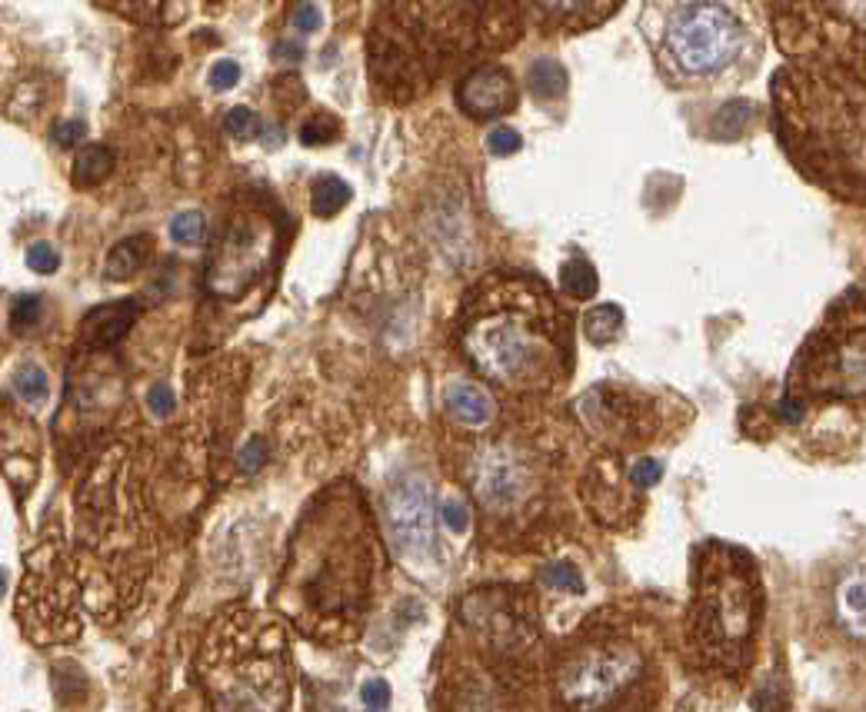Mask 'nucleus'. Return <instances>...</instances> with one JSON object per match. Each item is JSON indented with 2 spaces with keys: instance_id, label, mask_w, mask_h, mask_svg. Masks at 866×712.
Masks as SVG:
<instances>
[{
  "instance_id": "obj_31",
  "label": "nucleus",
  "mask_w": 866,
  "mask_h": 712,
  "mask_svg": "<svg viewBox=\"0 0 866 712\" xmlns=\"http://www.w3.org/2000/svg\"><path fill=\"white\" fill-rule=\"evenodd\" d=\"M290 24H297L300 31H317L323 24V11L320 4H293L290 11Z\"/></svg>"
},
{
  "instance_id": "obj_19",
  "label": "nucleus",
  "mask_w": 866,
  "mask_h": 712,
  "mask_svg": "<svg viewBox=\"0 0 866 712\" xmlns=\"http://www.w3.org/2000/svg\"><path fill=\"white\" fill-rule=\"evenodd\" d=\"M560 287L570 293V296H577V300H590L594 293H597V287H600V277H597V270L587 263V260H567L564 263V270H560Z\"/></svg>"
},
{
  "instance_id": "obj_22",
  "label": "nucleus",
  "mask_w": 866,
  "mask_h": 712,
  "mask_svg": "<svg viewBox=\"0 0 866 712\" xmlns=\"http://www.w3.org/2000/svg\"><path fill=\"white\" fill-rule=\"evenodd\" d=\"M541 580H544L547 586H554V590L584 593V576H580V570H577L574 563H567V560H554V563H547L544 573H541Z\"/></svg>"
},
{
  "instance_id": "obj_4",
  "label": "nucleus",
  "mask_w": 866,
  "mask_h": 712,
  "mask_svg": "<svg viewBox=\"0 0 866 712\" xmlns=\"http://www.w3.org/2000/svg\"><path fill=\"white\" fill-rule=\"evenodd\" d=\"M666 54L689 77H710L734 64L744 34L737 18L720 4H683L666 28Z\"/></svg>"
},
{
  "instance_id": "obj_36",
  "label": "nucleus",
  "mask_w": 866,
  "mask_h": 712,
  "mask_svg": "<svg viewBox=\"0 0 866 712\" xmlns=\"http://www.w3.org/2000/svg\"><path fill=\"white\" fill-rule=\"evenodd\" d=\"M260 463H264V446H260V443H257V446L250 443V446L240 453V466H244V470H257Z\"/></svg>"
},
{
  "instance_id": "obj_18",
  "label": "nucleus",
  "mask_w": 866,
  "mask_h": 712,
  "mask_svg": "<svg viewBox=\"0 0 866 712\" xmlns=\"http://www.w3.org/2000/svg\"><path fill=\"white\" fill-rule=\"evenodd\" d=\"M531 87H534V94L537 97H560L564 90H567V71L554 61V57H541V61H534V67H531Z\"/></svg>"
},
{
  "instance_id": "obj_26",
  "label": "nucleus",
  "mask_w": 866,
  "mask_h": 712,
  "mask_svg": "<svg viewBox=\"0 0 866 712\" xmlns=\"http://www.w3.org/2000/svg\"><path fill=\"white\" fill-rule=\"evenodd\" d=\"M487 147H490L493 157H510V153H516L520 147H524V140H520V133L513 127H496L487 137Z\"/></svg>"
},
{
  "instance_id": "obj_20",
  "label": "nucleus",
  "mask_w": 866,
  "mask_h": 712,
  "mask_svg": "<svg viewBox=\"0 0 866 712\" xmlns=\"http://www.w3.org/2000/svg\"><path fill=\"white\" fill-rule=\"evenodd\" d=\"M14 393L24 400V403H44L47 400V374L34 364L21 367L14 374Z\"/></svg>"
},
{
  "instance_id": "obj_28",
  "label": "nucleus",
  "mask_w": 866,
  "mask_h": 712,
  "mask_svg": "<svg viewBox=\"0 0 866 712\" xmlns=\"http://www.w3.org/2000/svg\"><path fill=\"white\" fill-rule=\"evenodd\" d=\"M237 80H240V64L237 61L224 57V61H217L211 67V87L214 90H231V87H237Z\"/></svg>"
},
{
  "instance_id": "obj_5",
  "label": "nucleus",
  "mask_w": 866,
  "mask_h": 712,
  "mask_svg": "<svg viewBox=\"0 0 866 712\" xmlns=\"http://www.w3.org/2000/svg\"><path fill=\"white\" fill-rule=\"evenodd\" d=\"M810 390L826 397L866 393V306L840 310L816 339H810Z\"/></svg>"
},
{
  "instance_id": "obj_12",
  "label": "nucleus",
  "mask_w": 866,
  "mask_h": 712,
  "mask_svg": "<svg viewBox=\"0 0 866 712\" xmlns=\"http://www.w3.org/2000/svg\"><path fill=\"white\" fill-rule=\"evenodd\" d=\"M447 410L457 423H467V427H487L493 420V400L483 387L477 384H450L447 387Z\"/></svg>"
},
{
  "instance_id": "obj_33",
  "label": "nucleus",
  "mask_w": 866,
  "mask_h": 712,
  "mask_svg": "<svg viewBox=\"0 0 866 712\" xmlns=\"http://www.w3.org/2000/svg\"><path fill=\"white\" fill-rule=\"evenodd\" d=\"M84 133H87V123H84V120H67V123H57L54 140H57L61 147H74V143L84 140Z\"/></svg>"
},
{
  "instance_id": "obj_2",
  "label": "nucleus",
  "mask_w": 866,
  "mask_h": 712,
  "mask_svg": "<svg viewBox=\"0 0 866 712\" xmlns=\"http://www.w3.org/2000/svg\"><path fill=\"white\" fill-rule=\"evenodd\" d=\"M783 84L787 97L777 107L790 147L820 163L859 160L856 153L866 150V94L813 74H790Z\"/></svg>"
},
{
  "instance_id": "obj_14",
  "label": "nucleus",
  "mask_w": 866,
  "mask_h": 712,
  "mask_svg": "<svg viewBox=\"0 0 866 712\" xmlns=\"http://www.w3.org/2000/svg\"><path fill=\"white\" fill-rule=\"evenodd\" d=\"M147 257H150V237H147V234H133V237L120 240V244L110 250L104 273H107V280H130V277L140 273V267L147 263Z\"/></svg>"
},
{
  "instance_id": "obj_17",
  "label": "nucleus",
  "mask_w": 866,
  "mask_h": 712,
  "mask_svg": "<svg viewBox=\"0 0 866 712\" xmlns=\"http://www.w3.org/2000/svg\"><path fill=\"white\" fill-rule=\"evenodd\" d=\"M620 330H623V310H620L617 303H603V306L590 310L587 320H584V333H587L597 346L613 343V339L620 336Z\"/></svg>"
},
{
  "instance_id": "obj_8",
  "label": "nucleus",
  "mask_w": 866,
  "mask_h": 712,
  "mask_svg": "<svg viewBox=\"0 0 866 712\" xmlns=\"http://www.w3.org/2000/svg\"><path fill=\"white\" fill-rule=\"evenodd\" d=\"M387 529L400 557L420 560L434 550V493L427 479L404 476L387 489Z\"/></svg>"
},
{
  "instance_id": "obj_35",
  "label": "nucleus",
  "mask_w": 866,
  "mask_h": 712,
  "mask_svg": "<svg viewBox=\"0 0 866 712\" xmlns=\"http://www.w3.org/2000/svg\"><path fill=\"white\" fill-rule=\"evenodd\" d=\"M803 413H806V407H803L796 397H783V400H780V417H783L787 423H800Z\"/></svg>"
},
{
  "instance_id": "obj_15",
  "label": "nucleus",
  "mask_w": 866,
  "mask_h": 712,
  "mask_svg": "<svg viewBox=\"0 0 866 712\" xmlns=\"http://www.w3.org/2000/svg\"><path fill=\"white\" fill-rule=\"evenodd\" d=\"M110 170H114V153H110L107 147H84V150L74 157L71 176H74L77 187H90V184L107 181Z\"/></svg>"
},
{
  "instance_id": "obj_24",
  "label": "nucleus",
  "mask_w": 866,
  "mask_h": 712,
  "mask_svg": "<svg viewBox=\"0 0 866 712\" xmlns=\"http://www.w3.org/2000/svg\"><path fill=\"white\" fill-rule=\"evenodd\" d=\"M57 263H61V253H57L47 240L28 247V267H31L34 273H54Z\"/></svg>"
},
{
  "instance_id": "obj_3",
  "label": "nucleus",
  "mask_w": 866,
  "mask_h": 712,
  "mask_svg": "<svg viewBox=\"0 0 866 712\" xmlns=\"http://www.w3.org/2000/svg\"><path fill=\"white\" fill-rule=\"evenodd\" d=\"M760 613L750 563L734 550H710L697 580L693 626L704 649L724 662H737L753 636Z\"/></svg>"
},
{
  "instance_id": "obj_32",
  "label": "nucleus",
  "mask_w": 866,
  "mask_h": 712,
  "mask_svg": "<svg viewBox=\"0 0 866 712\" xmlns=\"http://www.w3.org/2000/svg\"><path fill=\"white\" fill-rule=\"evenodd\" d=\"M254 127H257L254 110H247V107H234V110L227 114V130H231L234 137H247Z\"/></svg>"
},
{
  "instance_id": "obj_23",
  "label": "nucleus",
  "mask_w": 866,
  "mask_h": 712,
  "mask_svg": "<svg viewBox=\"0 0 866 712\" xmlns=\"http://www.w3.org/2000/svg\"><path fill=\"white\" fill-rule=\"evenodd\" d=\"M333 137H336V120H333V117H313V120H307L303 130H300V140H303L307 147L330 143Z\"/></svg>"
},
{
  "instance_id": "obj_13",
  "label": "nucleus",
  "mask_w": 866,
  "mask_h": 712,
  "mask_svg": "<svg viewBox=\"0 0 866 712\" xmlns=\"http://www.w3.org/2000/svg\"><path fill=\"white\" fill-rule=\"evenodd\" d=\"M137 316V303L124 300V303H107L94 313H87L84 320V339L94 343V346H107L114 339H120L127 333V326L133 323Z\"/></svg>"
},
{
  "instance_id": "obj_25",
  "label": "nucleus",
  "mask_w": 866,
  "mask_h": 712,
  "mask_svg": "<svg viewBox=\"0 0 866 712\" xmlns=\"http://www.w3.org/2000/svg\"><path fill=\"white\" fill-rule=\"evenodd\" d=\"M11 316L18 326H31L41 316V296L38 293H18L11 300Z\"/></svg>"
},
{
  "instance_id": "obj_1",
  "label": "nucleus",
  "mask_w": 866,
  "mask_h": 712,
  "mask_svg": "<svg viewBox=\"0 0 866 712\" xmlns=\"http://www.w3.org/2000/svg\"><path fill=\"white\" fill-rule=\"evenodd\" d=\"M557 306L541 283L490 277L463 306V349L506 387H541L560 360Z\"/></svg>"
},
{
  "instance_id": "obj_6",
  "label": "nucleus",
  "mask_w": 866,
  "mask_h": 712,
  "mask_svg": "<svg viewBox=\"0 0 866 712\" xmlns=\"http://www.w3.org/2000/svg\"><path fill=\"white\" fill-rule=\"evenodd\" d=\"M274 224L260 211H237L224 220L211 260H207V290L217 296H240L264 273L274 257Z\"/></svg>"
},
{
  "instance_id": "obj_34",
  "label": "nucleus",
  "mask_w": 866,
  "mask_h": 712,
  "mask_svg": "<svg viewBox=\"0 0 866 712\" xmlns=\"http://www.w3.org/2000/svg\"><path fill=\"white\" fill-rule=\"evenodd\" d=\"M147 403H150V410H153L157 417H170V413H173V393H170V387L157 384V387L150 390Z\"/></svg>"
},
{
  "instance_id": "obj_11",
  "label": "nucleus",
  "mask_w": 866,
  "mask_h": 712,
  "mask_svg": "<svg viewBox=\"0 0 866 712\" xmlns=\"http://www.w3.org/2000/svg\"><path fill=\"white\" fill-rule=\"evenodd\" d=\"M833 609L846 636L866 639V570H853L836 583Z\"/></svg>"
},
{
  "instance_id": "obj_10",
  "label": "nucleus",
  "mask_w": 866,
  "mask_h": 712,
  "mask_svg": "<svg viewBox=\"0 0 866 712\" xmlns=\"http://www.w3.org/2000/svg\"><path fill=\"white\" fill-rule=\"evenodd\" d=\"M516 104V84L503 67H480L460 84V107L473 117H500Z\"/></svg>"
},
{
  "instance_id": "obj_21",
  "label": "nucleus",
  "mask_w": 866,
  "mask_h": 712,
  "mask_svg": "<svg viewBox=\"0 0 866 712\" xmlns=\"http://www.w3.org/2000/svg\"><path fill=\"white\" fill-rule=\"evenodd\" d=\"M204 234H207V220H204L201 211H184V214H178L170 220V237L178 244H184V247L201 244Z\"/></svg>"
},
{
  "instance_id": "obj_29",
  "label": "nucleus",
  "mask_w": 866,
  "mask_h": 712,
  "mask_svg": "<svg viewBox=\"0 0 866 712\" xmlns=\"http://www.w3.org/2000/svg\"><path fill=\"white\" fill-rule=\"evenodd\" d=\"M660 476H663V463L660 460H637L633 466H630V479L637 483V486H656L660 483Z\"/></svg>"
},
{
  "instance_id": "obj_9",
  "label": "nucleus",
  "mask_w": 866,
  "mask_h": 712,
  "mask_svg": "<svg viewBox=\"0 0 866 712\" xmlns=\"http://www.w3.org/2000/svg\"><path fill=\"white\" fill-rule=\"evenodd\" d=\"M534 486V476L516 456L503 450H490L480 466H477V493L490 509H510L516 503H524Z\"/></svg>"
},
{
  "instance_id": "obj_7",
  "label": "nucleus",
  "mask_w": 866,
  "mask_h": 712,
  "mask_svg": "<svg viewBox=\"0 0 866 712\" xmlns=\"http://www.w3.org/2000/svg\"><path fill=\"white\" fill-rule=\"evenodd\" d=\"M640 652L620 639L580 646L560 669V695L574 709H600L617 699L640 672Z\"/></svg>"
},
{
  "instance_id": "obj_30",
  "label": "nucleus",
  "mask_w": 866,
  "mask_h": 712,
  "mask_svg": "<svg viewBox=\"0 0 866 712\" xmlns=\"http://www.w3.org/2000/svg\"><path fill=\"white\" fill-rule=\"evenodd\" d=\"M440 516H443L447 529H453V532H463V529L470 526V509H467V503H460V499H447V503L440 506Z\"/></svg>"
},
{
  "instance_id": "obj_16",
  "label": "nucleus",
  "mask_w": 866,
  "mask_h": 712,
  "mask_svg": "<svg viewBox=\"0 0 866 712\" xmlns=\"http://www.w3.org/2000/svg\"><path fill=\"white\" fill-rule=\"evenodd\" d=\"M351 187H346L340 176H320V181L313 184V194H310V207L317 217H333L336 211H343L346 204H351Z\"/></svg>"
},
{
  "instance_id": "obj_27",
  "label": "nucleus",
  "mask_w": 866,
  "mask_h": 712,
  "mask_svg": "<svg viewBox=\"0 0 866 712\" xmlns=\"http://www.w3.org/2000/svg\"><path fill=\"white\" fill-rule=\"evenodd\" d=\"M361 702L367 712H384L391 705V686L387 679H371L364 689H361Z\"/></svg>"
}]
</instances>
